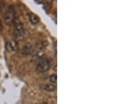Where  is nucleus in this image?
<instances>
[{"instance_id":"f257e3e1","label":"nucleus","mask_w":127,"mask_h":104,"mask_svg":"<svg viewBox=\"0 0 127 104\" xmlns=\"http://www.w3.org/2000/svg\"><path fill=\"white\" fill-rule=\"evenodd\" d=\"M15 21V10L13 6H10L6 11L4 14L5 23L8 25H11Z\"/></svg>"},{"instance_id":"f03ea898","label":"nucleus","mask_w":127,"mask_h":104,"mask_svg":"<svg viewBox=\"0 0 127 104\" xmlns=\"http://www.w3.org/2000/svg\"><path fill=\"white\" fill-rule=\"evenodd\" d=\"M14 36L17 39H21L24 35V27L22 23L18 21H14Z\"/></svg>"},{"instance_id":"7ed1b4c3","label":"nucleus","mask_w":127,"mask_h":104,"mask_svg":"<svg viewBox=\"0 0 127 104\" xmlns=\"http://www.w3.org/2000/svg\"><path fill=\"white\" fill-rule=\"evenodd\" d=\"M51 66V62L48 59H45L41 61L39 63L37 64L36 67V71L38 73H42L47 71L50 69Z\"/></svg>"},{"instance_id":"20e7f679","label":"nucleus","mask_w":127,"mask_h":104,"mask_svg":"<svg viewBox=\"0 0 127 104\" xmlns=\"http://www.w3.org/2000/svg\"><path fill=\"white\" fill-rule=\"evenodd\" d=\"M29 19L32 25H37V23L40 22V18L38 16H37L36 14H30L29 15Z\"/></svg>"},{"instance_id":"39448f33","label":"nucleus","mask_w":127,"mask_h":104,"mask_svg":"<svg viewBox=\"0 0 127 104\" xmlns=\"http://www.w3.org/2000/svg\"><path fill=\"white\" fill-rule=\"evenodd\" d=\"M41 89L46 91H55L56 90V86L54 84H43L40 86Z\"/></svg>"},{"instance_id":"423d86ee","label":"nucleus","mask_w":127,"mask_h":104,"mask_svg":"<svg viewBox=\"0 0 127 104\" xmlns=\"http://www.w3.org/2000/svg\"><path fill=\"white\" fill-rule=\"evenodd\" d=\"M8 46L10 48V50L11 51H16L18 48V43L16 40L11 41L8 43Z\"/></svg>"},{"instance_id":"0eeeda50","label":"nucleus","mask_w":127,"mask_h":104,"mask_svg":"<svg viewBox=\"0 0 127 104\" xmlns=\"http://www.w3.org/2000/svg\"><path fill=\"white\" fill-rule=\"evenodd\" d=\"M32 52V48L31 46L26 45V46H24L22 51V53L23 55L25 56H28V55H30L31 54Z\"/></svg>"},{"instance_id":"6e6552de","label":"nucleus","mask_w":127,"mask_h":104,"mask_svg":"<svg viewBox=\"0 0 127 104\" xmlns=\"http://www.w3.org/2000/svg\"><path fill=\"white\" fill-rule=\"evenodd\" d=\"M50 81L51 83H52V84H56L57 82V75H51L50 77Z\"/></svg>"}]
</instances>
